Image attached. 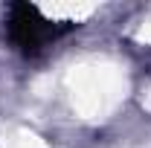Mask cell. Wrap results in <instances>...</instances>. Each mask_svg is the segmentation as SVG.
Masks as SVG:
<instances>
[{
  "mask_svg": "<svg viewBox=\"0 0 151 148\" xmlns=\"http://www.w3.org/2000/svg\"><path fill=\"white\" fill-rule=\"evenodd\" d=\"M6 29H9L12 44H15L18 50H23V52H38V50H44V47L58 35L55 23H50L47 18H41V12H38L35 6H29V3L12 6Z\"/></svg>",
  "mask_w": 151,
  "mask_h": 148,
  "instance_id": "1",
  "label": "cell"
}]
</instances>
